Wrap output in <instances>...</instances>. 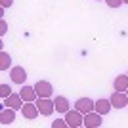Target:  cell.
Returning <instances> with one entry per match:
<instances>
[{"label": "cell", "instance_id": "17", "mask_svg": "<svg viewBox=\"0 0 128 128\" xmlns=\"http://www.w3.org/2000/svg\"><path fill=\"white\" fill-rule=\"evenodd\" d=\"M65 126H69L65 118H56V120L52 122V128H65Z\"/></svg>", "mask_w": 128, "mask_h": 128}, {"label": "cell", "instance_id": "20", "mask_svg": "<svg viewBox=\"0 0 128 128\" xmlns=\"http://www.w3.org/2000/svg\"><path fill=\"white\" fill-rule=\"evenodd\" d=\"M12 2H14V0H0L2 8H10V6H12Z\"/></svg>", "mask_w": 128, "mask_h": 128}, {"label": "cell", "instance_id": "4", "mask_svg": "<svg viewBox=\"0 0 128 128\" xmlns=\"http://www.w3.org/2000/svg\"><path fill=\"white\" fill-rule=\"evenodd\" d=\"M75 109L80 111L82 115H86V113H90V111H96V102H92L90 98H78L75 102Z\"/></svg>", "mask_w": 128, "mask_h": 128}, {"label": "cell", "instance_id": "15", "mask_svg": "<svg viewBox=\"0 0 128 128\" xmlns=\"http://www.w3.org/2000/svg\"><path fill=\"white\" fill-rule=\"evenodd\" d=\"M10 65H12L10 54H8V52H2V54H0V71H6Z\"/></svg>", "mask_w": 128, "mask_h": 128}, {"label": "cell", "instance_id": "16", "mask_svg": "<svg viewBox=\"0 0 128 128\" xmlns=\"http://www.w3.org/2000/svg\"><path fill=\"white\" fill-rule=\"evenodd\" d=\"M10 94H12V88H10V86H8V84H0V98H2V100H6Z\"/></svg>", "mask_w": 128, "mask_h": 128}, {"label": "cell", "instance_id": "21", "mask_svg": "<svg viewBox=\"0 0 128 128\" xmlns=\"http://www.w3.org/2000/svg\"><path fill=\"white\" fill-rule=\"evenodd\" d=\"M122 2H124V4H128V0H122Z\"/></svg>", "mask_w": 128, "mask_h": 128}, {"label": "cell", "instance_id": "8", "mask_svg": "<svg viewBox=\"0 0 128 128\" xmlns=\"http://www.w3.org/2000/svg\"><path fill=\"white\" fill-rule=\"evenodd\" d=\"M10 78H12V82H16V84H25V80H27V71L23 69V67H14V69L10 71Z\"/></svg>", "mask_w": 128, "mask_h": 128}, {"label": "cell", "instance_id": "22", "mask_svg": "<svg viewBox=\"0 0 128 128\" xmlns=\"http://www.w3.org/2000/svg\"><path fill=\"white\" fill-rule=\"evenodd\" d=\"M126 94H128V90H126Z\"/></svg>", "mask_w": 128, "mask_h": 128}, {"label": "cell", "instance_id": "9", "mask_svg": "<svg viewBox=\"0 0 128 128\" xmlns=\"http://www.w3.org/2000/svg\"><path fill=\"white\" fill-rule=\"evenodd\" d=\"M23 103H25V102H23L21 94H10V96L4 100V105L6 107H12V109H16V111H17V109H21Z\"/></svg>", "mask_w": 128, "mask_h": 128}, {"label": "cell", "instance_id": "14", "mask_svg": "<svg viewBox=\"0 0 128 128\" xmlns=\"http://www.w3.org/2000/svg\"><path fill=\"white\" fill-rule=\"evenodd\" d=\"M111 100H98L96 102V111L100 115H107V113L111 111Z\"/></svg>", "mask_w": 128, "mask_h": 128}, {"label": "cell", "instance_id": "18", "mask_svg": "<svg viewBox=\"0 0 128 128\" xmlns=\"http://www.w3.org/2000/svg\"><path fill=\"white\" fill-rule=\"evenodd\" d=\"M105 4L109 6V8H118L120 4H124L122 0H105Z\"/></svg>", "mask_w": 128, "mask_h": 128}, {"label": "cell", "instance_id": "1", "mask_svg": "<svg viewBox=\"0 0 128 128\" xmlns=\"http://www.w3.org/2000/svg\"><path fill=\"white\" fill-rule=\"evenodd\" d=\"M65 120L67 124L73 128H78V126H84V115L76 109H69V111L65 113Z\"/></svg>", "mask_w": 128, "mask_h": 128}, {"label": "cell", "instance_id": "6", "mask_svg": "<svg viewBox=\"0 0 128 128\" xmlns=\"http://www.w3.org/2000/svg\"><path fill=\"white\" fill-rule=\"evenodd\" d=\"M21 113H23V117L29 118V120H34V118L40 115V111H38V107L34 102H25L21 107Z\"/></svg>", "mask_w": 128, "mask_h": 128}, {"label": "cell", "instance_id": "19", "mask_svg": "<svg viewBox=\"0 0 128 128\" xmlns=\"http://www.w3.org/2000/svg\"><path fill=\"white\" fill-rule=\"evenodd\" d=\"M0 27H2V29H0V34L4 36V34H6V31H8V25H6V21H4V19L0 21Z\"/></svg>", "mask_w": 128, "mask_h": 128}, {"label": "cell", "instance_id": "12", "mask_svg": "<svg viewBox=\"0 0 128 128\" xmlns=\"http://www.w3.org/2000/svg\"><path fill=\"white\" fill-rule=\"evenodd\" d=\"M16 120V109H12V107H4L2 109V113H0V122L4 124H12Z\"/></svg>", "mask_w": 128, "mask_h": 128}, {"label": "cell", "instance_id": "7", "mask_svg": "<svg viewBox=\"0 0 128 128\" xmlns=\"http://www.w3.org/2000/svg\"><path fill=\"white\" fill-rule=\"evenodd\" d=\"M102 117L103 115H100L98 111H90V113H86L84 115V126L88 128H96V126H102Z\"/></svg>", "mask_w": 128, "mask_h": 128}, {"label": "cell", "instance_id": "11", "mask_svg": "<svg viewBox=\"0 0 128 128\" xmlns=\"http://www.w3.org/2000/svg\"><path fill=\"white\" fill-rule=\"evenodd\" d=\"M54 103H56V111L63 113V115L71 109V103H69V100H67L65 96H56L54 98Z\"/></svg>", "mask_w": 128, "mask_h": 128}, {"label": "cell", "instance_id": "13", "mask_svg": "<svg viewBox=\"0 0 128 128\" xmlns=\"http://www.w3.org/2000/svg\"><path fill=\"white\" fill-rule=\"evenodd\" d=\"M113 88H115L117 92H126V90H128V73H126V75H118V76H115Z\"/></svg>", "mask_w": 128, "mask_h": 128}, {"label": "cell", "instance_id": "5", "mask_svg": "<svg viewBox=\"0 0 128 128\" xmlns=\"http://www.w3.org/2000/svg\"><path fill=\"white\" fill-rule=\"evenodd\" d=\"M109 100H111V105L115 107V109H124V107H128V94L126 92H117L115 90Z\"/></svg>", "mask_w": 128, "mask_h": 128}, {"label": "cell", "instance_id": "3", "mask_svg": "<svg viewBox=\"0 0 128 128\" xmlns=\"http://www.w3.org/2000/svg\"><path fill=\"white\" fill-rule=\"evenodd\" d=\"M34 90H36L38 98H52V94H54V86H52V82H48V80H36Z\"/></svg>", "mask_w": 128, "mask_h": 128}, {"label": "cell", "instance_id": "10", "mask_svg": "<svg viewBox=\"0 0 128 128\" xmlns=\"http://www.w3.org/2000/svg\"><path fill=\"white\" fill-rule=\"evenodd\" d=\"M19 94H21L23 102H34V100L38 98L36 90H34V86H27V84H23V86H21Z\"/></svg>", "mask_w": 128, "mask_h": 128}, {"label": "cell", "instance_id": "2", "mask_svg": "<svg viewBox=\"0 0 128 128\" xmlns=\"http://www.w3.org/2000/svg\"><path fill=\"white\" fill-rule=\"evenodd\" d=\"M36 107H38V111H40V115H44V117H50V115L56 111V103H54V100H50V98H38Z\"/></svg>", "mask_w": 128, "mask_h": 128}]
</instances>
